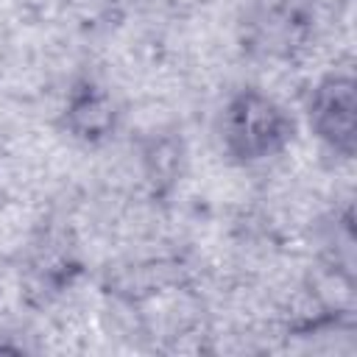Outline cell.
<instances>
[{"label": "cell", "instance_id": "2", "mask_svg": "<svg viewBox=\"0 0 357 357\" xmlns=\"http://www.w3.org/2000/svg\"><path fill=\"white\" fill-rule=\"evenodd\" d=\"M310 134L337 159H351L357 137V98L349 70H332L321 75L307 92Z\"/></svg>", "mask_w": 357, "mask_h": 357}, {"label": "cell", "instance_id": "1", "mask_svg": "<svg viewBox=\"0 0 357 357\" xmlns=\"http://www.w3.org/2000/svg\"><path fill=\"white\" fill-rule=\"evenodd\" d=\"M220 139L226 156L240 165L268 162L290 148L293 117L271 92L243 86L223 106Z\"/></svg>", "mask_w": 357, "mask_h": 357}, {"label": "cell", "instance_id": "3", "mask_svg": "<svg viewBox=\"0 0 357 357\" xmlns=\"http://www.w3.org/2000/svg\"><path fill=\"white\" fill-rule=\"evenodd\" d=\"M64 128L70 131L73 139L98 145L114 134L117 126V106L112 95L100 86H81L73 89L64 106Z\"/></svg>", "mask_w": 357, "mask_h": 357}]
</instances>
